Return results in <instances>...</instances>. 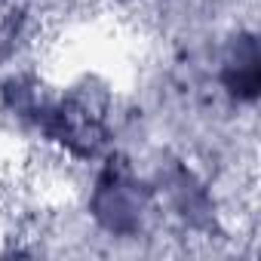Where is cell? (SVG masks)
Masks as SVG:
<instances>
[{
    "mask_svg": "<svg viewBox=\"0 0 261 261\" xmlns=\"http://www.w3.org/2000/svg\"><path fill=\"white\" fill-rule=\"evenodd\" d=\"M215 86L233 108H255L261 95V43L255 28H233L218 46Z\"/></svg>",
    "mask_w": 261,
    "mask_h": 261,
    "instance_id": "cell-3",
    "label": "cell"
},
{
    "mask_svg": "<svg viewBox=\"0 0 261 261\" xmlns=\"http://www.w3.org/2000/svg\"><path fill=\"white\" fill-rule=\"evenodd\" d=\"M89 169L92 175L83 209L92 227L111 240L148 237L163 212L151 175H145L133 157H126L117 148L95 160Z\"/></svg>",
    "mask_w": 261,
    "mask_h": 261,
    "instance_id": "cell-2",
    "label": "cell"
},
{
    "mask_svg": "<svg viewBox=\"0 0 261 261\" xmlns=\"http://www.w3.org/2000/svg\"><path fill=\"white\" fill-rule=\"evenodd\" d=\"M34 139L71 163L92 166L117 148L114 89L95 74H80L71 83L49 89Z\"/></svg>",
    "mask_w": 261,
    "mask_h": 261,
    "instance_id": "cell-1",
    "label": "cell"
},
{
    "mask_svg": "<svg viewBox=\"0 0 261 261\" xmlns=\"http://www.w3.org/2000/svg\"><path fill=\"white\" fill-rule=\"evenodd\" d=\"M108 4H117V7H129V4H136V0H108Z\"/></svg>",
    "mask_w": 261,
    "mask_h": 261,
    "instance_id": "cell-5",
    "label": "cell"
},
{
    "mask_svg": "<svg viewBox=\"0 0 261 261\" xmlns=\"http://www.w3.org/2000/svg\"><path fill=\"white\" fill-rule=\"evenodd\" d=\"M157 188L160 209L178 218L191 230H212L215 227V197L212 188L185 163V160H169L151 175Z\"/></svg>",
    "mask_w": 261,
    "mask_h": 261,
    "instance_id": "cell-4",
    "label": "cell"
}]
</instances>
